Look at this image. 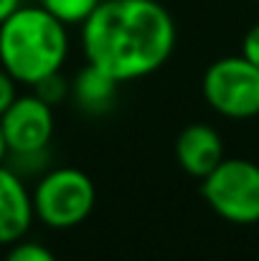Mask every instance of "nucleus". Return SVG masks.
<instances>
[{
	"label": "nucleus",
	"mask_w": 259,
	"mask_h": 261,
	"mask_svg": "<svg viewBox=\"0 0 259 261\" xmlns=\"http://www.w3.org/2000/svg\"><path fill=\"white\" fill-rule=\"evenodd\" d=\"M36 91H38V96L43 99V101H54V99H61L64 94H66V84H64V79L59 76V74H51V76H46L43 82H38L36 84Z\"/></svg>",
	"instance_id": "obj_12"
},
{
	"label": "nucleus",
	"mask_w": 259,
	"mask_h": 261,
	"mask_svg": "<svg viewBox=\"0 0 259 261\" xmlns=\"http://www.w3.org/2000/svg\"><path fill=\"white\" fill-rule=\"evenodd\" d=\"M203 200L216 216L237 226L259 223V165L242 158H224L201 180Z\"/></svg>",
	"instance_id": "obj_3"
},
{
	"label": "nucleus",
	"mask_w": 259,
	"mask_h": 261,
	"mask_svg": "<svg viewBox=\"0 0 259 261\" xmlns=\"http://www.w3.org/2000/svg\"><path fill=\"white\" fill-rule=\"evenodd\" d=\"M5 155H8V142H5V135H3V127H0V165H3Z\"/></svg>",
	"instance_id": "obj_16"
},
{
	"label": "nucleus",
	"mask_w": 259,
	"mask_h": 261,
	"mask_svg": "<svg viewBox=\"0 0 259 261\" xmlns=\"http://www.w3.org/2000/svg\"><path fill=\"white\" fill-rule=\"evenodd\" d=\"M66 54V25L41 5H20L0 23V66L20 84L36 87L46 76L59 74Z\"/></svg>",
	"instance_id": "obj_2"
},
{
	"label": "nucleus",
	"mask_w": 259,
	"mask_h": 261,
	"mask_svg": "<svg viewBox=\"0 0 259 261\" xmlns=\"http://www.w3.org/2000/svg\"><path fill=\"white\" fill-rule=\"evenodd\" d=\"M175 160L193 177H206L224 160V142L211 124H188L175 140Z\"/></svg>",
	"instance_id": "obj_7"
},
{
	"label": "nucleus",
	"mask_w": 259,
	"mask_h": 261,
	"mask_svg": "<svg viewBox=\"0 0 259 261\" xmlns=\"http://www.w3.org/2000/svg\"><path fill=\"white\" fill-rule=\"evenodd\" d=\"M0 127L8 142V152L38 155L46 150L54 135L51 104L36 96H15V101L0 114Z\"/></svg>",
	"instance_id": "obj_6"
},
{
	"label": "nucleus",
	"mask_w": 259,
	"mask_h": 261,
	"mask_svg": "<svg viewBox=\"0 0 259 261\" xmlns=\"http://www.w3.org/2000/svg\"><path fill=\"white\" fill-rule=\"evenodd\" d=\"M257 3H259V0H257Z\"/></svg>",
	"instance_id": "obj_17"
},
{
	"label": "nucleus",
	"mask_w": 259,
	"mask_h": 261,
	"mask_svg": "<svg viewBox=\"0 0 259 261\" xmlns=\"http://www.w3.org/2000/svg\"><path fill=\"white\" fill-rule=\"evenodd\" d=\"M20 8V0H0V23Z\"/></svg>",
	"instance_id": "obj_15"
},
{
	"label": "nucleus",
	"mask_w": 259,
	"mask_h": 261,
	"mask_svg": "<svg viewBox=\"0 0 259 261\" xmlns=\"http://www.w3.org/2000/svg\"><path fill=\"white\" fill-rule=\"evenodd\" d=\"M15 79L0 66V114L15 101Z\"/></svg>",
	"instance_id": "obj_14"
},
{
	"label": "nucleus",
	"mask_w": 259,
	"mask_h": 261,
	"mask_svg": "<svg viewBox=\"0 0 259 261\" xmlns=\"http://www.w3.org/2000/svg\"><path fill=\"white\" fill-rule=\"evenodd\" d=\"M97 5H99V0H41V8H46L64 25L84 23Z\"/></svg>",
	"instance_id": "obj_10"
},
{
	"label": "nucleus",
	"mask_w": 259,
	"mask_h": 261,
	"mask_svg": "<svg viewBox=\"0 0 259 261\" xmlns=\"http://www.w3.org/2000/svg\"><path fill=\"white\" fill-rule=\"evenodd\" d=\"M203 96L229 119H252L259 114V69L242 54L224 56L206 69Z\"/></svg>",
	"instance_id": "obj_5"
},
{
	"label": "nucleus",
	"mask_w": 259,
	"mask_h": 261,
	"mask_svg": "<svg viewBox=\"0 0 259 261\" xmlns=\"http://www.w3.org/2000/svg\"><path fill=\"white\" fill-rule=\"evenodd\" d=\"M33 216L51 228H72L86 221L94 208L97 190L91 177L77 168H56L46 173L31 193Z\"/></svg>",
	"instance_id": "obj_4"
},
{
	"label": "nucleus",
	"mask_w": 259,
	"mask_h": 261,
	"mask_svg": "<svg viewBox=\"0 0 259 261\" xmlns=\"http://www.w3.org/2000/svg\"><path fill=\"white\" fill-rule=\"evenodd\" d=\"M33 218L31 193L13 170L0 165V246L20 241Z\"/></svg>",
	"instance_id": "obj_8"
},
{
	"label": "nucleus",
	"mask_w": 259,
	"mask_h": 261,
	"mask_svg": "<svg viewBox=\"0 0 259 261\" xmlns=\"http://www.w3.org/2000/svg\"><path fill=\"white\" fill-rule=\"evenodd\" d=\"M117 84L120 82H114L112 76H107L104 71H99L97 66L86 64L84 71H79V76L74 79V94H77V101L84 109L99 112V109H104L112 101Z\"/></svg>",
	"instance_id": "obj_9"
},
{
	"label": "nucleus",
	"mask_w": 259,
	"mask_h": 261,
	"mask_svg": "<svg viewBox=\"0 0 259 261\" xmlns=\"http://www.w3.org/2000/svg\"><path fill=\"white\" fill-rule=\"evenodd\" d=\"M5 261H59L46 246L33 241H15Z\"/></svg>",
	"instance_id": "obj_11"
},
{
	"label": "nucleus",
	"mask_w": 259,
	"mask_h": 261,
	"mask_svg": "<svg viewBox=\"0 0 259 261\" xmlns=\"http://www.w3.org/2000/svg\"><path fill=\"white\" fill-rule=\"evenodd\" d=\"M242 56L247 61H252L259 69V23L252 25L247 33H244V41H242Z\"/></svg>",
	"instance_id": "obj_13"
},
{
	"label": "nucleus",
	"mask_w": 259,
	"mask_h": 261,
	"mask_svg": "<svg viewBox=\"0 0 259 261\" xmlns=\"http://www.w3.org/2000/svg\"><path fill=\"white\" fill-rule=\"evenodd\" d=\"M86 64L114 82L158 71L175 48V23L158 0H99L82 23Z\"/></svg>",
	"instance_id": "obj_1"
}]
</instances>
